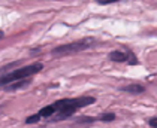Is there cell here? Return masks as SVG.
<instances>
[{
    "instance_id": "cell-1",
    "label": "cell",
    "mask_w": 157,
    "mask_h": 128,
    "mask_svg": "<svg viewBox=\"0 0 157 128\" xmlns=\"http://www.w3.org/2000/svg\"><path fill=\"white\" fill-rule=\"evenodd\" d=\"M96 103V97H75V98H61L51 104L42 107L36 115H32L25 119V124H36L42 119L49 122H60L73 116L76 110Z\"/></svg>"
},
{
    "instance_id": "cell-8",
    "label": "cell",
    "mask_w": 157,
    "mask_h": 128,
    "mask_svg": "<svg viewBox=\"0 0 157 128\" xmlns=\"http://www.w3.org/2000/svg\"><path fill=\"white\" fill-rule=\"evenodd\" d=\"M117 2H123V0H96L97 5H111V3H117Z\"/></svg>"
},
{
    "instance_id": "cell-4",
    "label": "cell",
    "mask_w": 157,
    "mask_h": 128,
    "mask_svg": "<svg viewBox=\"0 0 157 128\" xmlns=\"http://www.w3.org/2000/svg\"><path fill=\"white\" fill-rule=\"evenodd\" d=\"M108 58L114 63H129L130 66H136L139 61L136 58V55L133 54V51H127V52H123V51H111L108 54Z\"/></svg>"
},
{
    "instance_id": "cell-6",
    "label": "cell",
    "mask_w": 157,
    "mask_h": 128,
    "mask_svg": "<svg viewBox=\"0 0 157 128\" xmlns=\"http://www.w3.org/2000/svg\"><path fill=\"white\" fill-rule=\"evenodd\" d=\"M30 83H32V78H29V79H23V81H18V82H12V83L6 85L3 90H5V91H17V90H20V88H25V86H29Z\"/></svg>"
},
{
    "instance_id": "cell-5",
    "label": "cell",
    "mask_w": 157,
    "mask_h": 128,
    "mask_svg": "<svg viewBox=\"0 0 157 128\" xmlns=\"http://www.w3.org/2000/svg\"><path fill=\"white\" fill-rule=\"evenodd\" d=\"M120 91H124V93L133 94V95H138V94L145 93V86H144V85H139V83H132V85L120 86Z\"/></svg>"
},
{
    "instance_id": "cell-9",
    "label": "cell",
    "mask_w": 157,
    "mask_h": 128,
    "mask_svg": "<svg viewBox=\"0 0 157 128\" xmlns=\"http://www.w3.org/2000/svg\"><path fill=\"white\" fill-rule=\"evenodd\" d=\"M148 125L151 128H157V116H153L148 119Z\"/></svg>"
},
{
    "instance_id": "cell-11",
    "label": "cell",
    "mask_w": 157,
    "mask_h": 128,
    "mask_svg": "<svg viewBox=\"0 0 157 128\" xmlns=\"http://www.w3.org/2000/svg\"><path fill=\"white\" fill-rule=\"evenodd\" d=\"M2 109H3V104H0V112H2Z\"/></svg>"
},
{
    "instance_id": "cell-3",
    "label": "cell",
    "mask_w": 157,
    "mask_h": 128,
    "mask_svg": "<svg viewBox=\"0 0 157 128\" xmlns=\"http://www.w3.org/2000/svg\"><path fill=\"white\" fill-rule=\"evenodd\" d=\"M96 43V40L93 37H84V39H79V40H75L72 43H66V45H60V46L54 48L51 51L52 55L56 57H63V55H72V54H78V52H82L85 49L91 48Z\"/></svg>"
},
{
    "instance_id": "cell-10",
    "label": "cell",
    "mask_w": 157,
    "mask_h": 128,
    "mask_svg": "<svg viewBox=\"0 0 157 128\" xmlns=\"http://www.w3.org/2000/svg\"><path fill=\"white\" fill-rule=\"evenodd\" d=\"M3 37H5V33H3V31H0V39H3Z\"/></svg>"
},
{
    "instance_id": "cell-7",
    "label": "cell",
    "mask_w": 157,
    "mask_h": 128,
    "mask_svg": "<svg viewBox=\"0 0 157 128\" xmlns=\"http://www.w3.org/2000/svg\"><path fill=\"white\" fill-rule=\"evenodd\" d=\"M115 113L112 112H108V113H103L100 116H96V118H81V121H90V122H94V121H102V122H112L115 121Z\"/></svg>"
},
{
    "instance_id": "cell-2",
    "label": "cell",
    "mask_w": 157,
    "mask_h": 128,
    "mask_svg": "<svg viewBox=\"0 0 157 128\" xmlns=\"http://www.w3.org/2000/svg\"><path fill=\"white\" fill-rule=\"evenodd\" d=\"M40 70H44V64L42 63H32V64H27V66L21 67V69L8 71L6 75L0 76V88L3 90L6 85H9L12 82H18V81H23V79L33 78V75H37Z\"/></svg>"
}]
</instances>
